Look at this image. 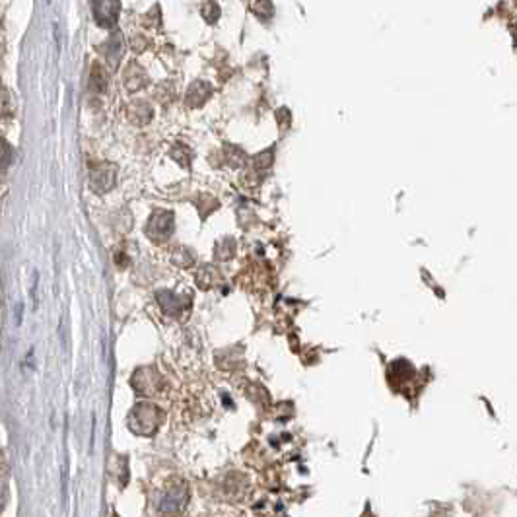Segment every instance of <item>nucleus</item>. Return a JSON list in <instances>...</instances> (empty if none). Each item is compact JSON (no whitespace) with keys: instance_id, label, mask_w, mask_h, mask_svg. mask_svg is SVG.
<instances>
[{"instance_id":"3","label":"nucleus","mask_w":517,"mask_h":517,"mask_svg":"<svg viewBox=\"0 0 517 517\" xmlns=\"http://www.w3.org/2000/svg\"><path fill=\"white\" fill-rule=\"evenodd\" d=\"M93 10H96V18L100 22L101 26H111L115 20H117V10L119 4H109V2H100V4H93Z\"/></svg>"},{"instance_id":"4","label":"nucleus","mask_w":517,"mask_h":517,"mask_svg":"<svg viewBox=\"0 0 517 517\" xmlns=\"http://www.w3.org/2000/svg\"><path fill=\"white\" fill-rule=\"evenodd\" d=\"M111 181H113V172H109L107 167L91 173V185H96V189H109Z\"/></svg>"},{"instance_id":"5","label":"nucleus","mask_w":517,"mask_h":517,"mask_svg":"<svg viewBox=\"0 0 517 517\" xmlns=\"http://www.w3.org/2000/svg\"><path fill=\"white\" fill-rule=\"evenodd\" d=\"M12 115V98L6 88H0V119Z\"/></svg>"},{"instance_id":"2","label":"nucleus","mask_w":517,"mask_h":517,"mask_svg":"<svg viewBox=\"0 0 517 517\" xmlns=\"http://www.w3.org/2000/svg\"><path fill=\"white\" fill-rule=\"evenodd\" d=\"M185 502H187V488L183 482H172L167 488L163 490L158 498V511L160 514H179L185 508Z\"/></svg>"},{"instance_id":"1","label":"nucleus","mask_w":517,"mask_h":517,"mask_svg":"<svg viewBox=\"0 0 517 517\" xmlns=\"http://www.w3.org/2000/svg\"><path fill=\"white\" fill-rule=\"evenodd\" d=\"M158 420H160V412L156 407L150 405H138V407L128 414V428L136 432V434L150 435L158 428Z\"/></svg>"},{"instance_id":"6","label":"nucleus","mask_w":517,"mask_h":517,"mask_svg":"<svg viewBox=\"0 0 517 517\" xmlns=\"http://www.w3.org/2000/svg\"><path fill=\"white\" fill-rule=\"evenodd\" d=\"M2 504H4V484L0 482V508H2Z\"/></svg>"}]
</instances>
